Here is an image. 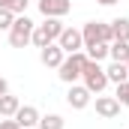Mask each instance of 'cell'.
<instances>
[{"instance_id":"1","label":"cell","mask_w":129,"mask_h":129,"mask_svg":"<svg viewBox=\"0 0 129 129\" xmlns=\"http://www.w3.org/2000/svg\"><path fill=\"white\" fill-rule=\"evenodd\" d=\"M87 63V51H72V54H66L63 63L57 66V75H60V81L63 84H75L78 78H81V69Z\"/></svg>"},{"instance_id":"2","label":"cell","mask_w":129,"mask_h":129,"mask_svg":"<svg viewBox=\"0 0 129 129\" xmlns=\"http://www.w3.org/2000/svg\"><path fill=\"white\" fill-rule=\"evenodd\" d=\"M63 33V21L60 18H45L42 24H36L33 27V45L36 48H45V45H51V42H57V36Z\"/></svg>"},{"instance_id":"3","label":"cell","mask_w":129,"mask_h":129,"mask_svg":"<svg viewBox=\"0 0 129 129\" xmlns=\"http://www.w3.org/2000/svg\"><path fill=\"white\" fill-rule=\"evenodd\" d=\"M81 78H84V87L90 90V93H102L105 87H108V75H105V69H102V63H96V60H90L87 57V63H84V69H81Z\"/></svg>"},{"instance_id":"4","label":"cell","mask_w":129,"mask_h":129,"mask_svg":"<svg viewBox=\"0 0 129 129\" xmlns=\"http://www.w3.org/2000/svg\"><path fill=\"white\" fill-rule=\"evenodd\" d=\"M33 24L27 15H15V21H12V27H9V45L12 48H24V45H30L33 39Z\"/></svg>"},{"instance_id":"5","label":"cell","mask_w":129,"mask_h":129,"mask_svg":"<svg viewBox=\"0 0 129 129\" xmlns=\"http://www.w3.org/2000/svg\"><path fill=\"white\" fill-rule=\"evenodd\" d=\"M81 36H84V48H87V45H96V42H105V45L114 42L111 24H105V21H87V24L81 27Z\"/></svg>"},{"instance_id":"6","label":"cell","mask_w":129,"mask_h":129,"mask_svg":"<svg viewBox=\"0 0 129 129\" xmlns=\"http://www.w3.org/2000/svg\"><path fill=\"white\" fill-rule=\"evenodd\" d=\"M90 99H93V93H90L84 84H69V93H66V105H69V108L84 111V108L90 105Z\"/></svg>"},{"instance_id":"7","label":"cell","mask_w":129,"mask_h":129,"mask_svg":"<svg viewBox=\"0 0 129 129\" xmlns=\"http://www.w3.org/2000/svg\"><path fill=\"white\" fill-rule=\"evenodd\" d=\"M57 45L63 48L66 54H72V51H81L84 48V36L78 27H63V33L57 36Z\"/></svg>"},{"instance_id":"8","label":"cell","mask_w":129,"mask_h":129,"mask_svg":"<svg viewBox=\"0 0 129 129\" xmlns=\"http://www.w3.org/2000/svg\"><path fill=\"white\" fill-rule=\"evenodd\" d=\"M72 9V0H39V12L45 18H63Z\"/></svg>"},{"instance_id":"9","label":"cell","mask_w":129,"mask_h":129,"mask_svg":"<svg viewBox=\"0 0 129 129\" xmlns=\"http://www.w3.org/2000/svg\"><path fill=\"white\" fill-rule=\"evenodd\" d=\"M66 51L57 45V42H51V45H45V48H39V60H42V66H48V69H57V66L63 63Z\"/></svg>"},{"instance_id":"10","label":"cell","mask_w":129,"mask_h":129,"mask_svg":"<svg viewBox=\"0 0 129 129\" xmlns=\"http://www.w3.org/2000/svg\"><path fill=\"white\" fill-rule=\"evenodd\" d=\"M39 117H42V114H39V108H36V105H21V108L15 111V117H12V120H15L21 129H30V126H39Z\"/></svg>"},{"instance_id":"11","label":"cell","mask_w":129,"mask_h":129,"mask_svg":"<svg viewBox=\"0 0 129 129\" xmlns=\"http://www.w3.org/2000/svg\"><path fill=\"white\" fill-rule=\"evenodd\" d=\"M120 108H123V105L114 96H96V114L105 117V120H114V117L120 114Z\"/></svg>"},{"instance_id":"12","label":"cell","mask_w":129,"mask_h":129,"mask_svg":"<svg viewBox=\"0 0 129 129\" xmlns=\"http://www.w3.org/2000/svg\"><path fill=\"white\" fill-rule=\"evenodd\" d=\"M105 75H108V84H123V81H129V66L111 60V66L105 69Z\"/></svg>"},{"instance_id":"13","label":"cell","mask_w":129,"mask_h":129,"mask_svg":"<svg viewBox=\"0 0 129 129\" xmlns=\"http://www.w3.org/2000/svg\"><path fill=\"white\" fill-rule=\"evenodd\" d=\"M108 57L117 60V63H126L129 60V42L126 39H114V42L108 45Z\"/></svg>"},{"instance_id":"14","label":"cell","mask_w":129,"mask_h":129,"mask_svg":"<svg viewBox=\"0 0 129 129\" xmlns=\"http://www.w3.org/2000/svg\"><path fill=\"white\" fill-rule=\"evenodd\" d=\"M18 108H21L18 96H12V93H3V96H0V117H15Z\"/></svg>"},{"instance_id":"15","label":"cell","mask_w":129,"mask_h":129,"mask_svg":"<svg viewBox=\"0 0 129 129\" xmlns=\"http://www.w3.org/2000/svg\"><path fill=\"white\" fill-rule=\"evenodd\" d=\"M111 33H114V39H126L129 42V18H114L111 21Z\"/></svg>"},{"instance_id":"16","label":"cell","mask_w":129,"mask_h":129,"mask_svg":"<svg viewBox=\"0 0 129 129\" xmlns=\"http://www.w3.org/2000/svg\"><path fill=\"white\" fill-rule=\"evenodd\" d=\"M66 120L60 114H45V117H39V129H63Z\"/></svg>"},{"instance_id":"17","label":"cell","mask_w":129,"mask_h":129,"mask_svg":"<svg viewBox=\"0 0 129 129\" xmlns=\"http://www.w3.org/2000/svg\"><path fill=\"white\" fill-rule=\"evenodd\" d=\"M87 57H90V60H96V63H102V60L108 57V45H105V42H96V45H87Z\"/></svg>"},{"instance_id":"18","label":"cell","mask_w":129,"mask_h":129,"mask_svg":"<svg viewBox=\"0 0 129 129\" xmlns=\"http://www.w3.org/2000/svg\"><path fill=\"white\" fill-rule=\"evenodd\" d=\"M114 99L123 105V108H129V81H123V84H117V93H114Z\"/></svg>"},{"instance_id":"19","label":"cell","mask_w":129,"mask_h":129,"mask_svg":"<svg viewBox=\"0 0 129 129\" xmlns=\"http://www.w3.org/2000/svg\"><path fill=\"white\" fill-rule=\"evenodd\" d=\"M27 3H30V0H9V6H6V9H9V12H15V15H27Z\"/></svg>"},{"instance_id":"20","label":"cell","mask_w":129,"mask_h":129,"mask_svg":"<svg viewBox=\"0 0 129 129\" xmlns=\"http://www.w3.org/2000/svg\"><path fill=\"white\" fill-rule=\"evenodd\" d=\"M12 21H15V12L0 9V30H9V27H12Z\"/></svg>"},{"instance_id":"21","label":"cell","mask_w":129,"mask_h":129,"mask_svg":"<svg viewBox=\"0 0 129 129\" xmlns=\"http://www.w3.org/2000/svg\"><path fill=\"white\" fill-rule=\"evenodd\" d=\"M0 129H21V126H18L12 117H3V120H0Z\"/></svg>"},{"instance_id":"22","label":"cell","mask_w":129,"mask_h":129,"mask_svg":"<svg viewBox=\"0 0 129 129\" xmlns=\"http://www.w3.org/2000/svg\"><path fill=\"white\" fill-rule=\"evenodd\" d=\"M3 93H9V81H6V78L0 75V96H3Z\"/></svg>"},{"instance_id":"23","label":"cell","mask_w":129,"mask_h":129,"mask_svg":"<svg viewBox=\"0 0 129 129\" xmlns=\"http://www.w3.org/2000/svg\"><path fill=\"white\" fill-rule=\"evenodd\" d=\"M96 3H102V6H114L117 0H96Z\"/></svg>"},{"instance_id":"24","label":"cell","mask_w":129,"mask_h":129,"mask_svg":"<svg viewBox=\"0 0 129 129\" xmlns=\"http://www.w3.org/2000/svg\"><path fill=\"white\" fill-rule=\"evenodd\" d=\"M6 6H9V0H0V9H6Z\"/></svg>"},{"instance_id":"25","label":"cell","mask_w":129,"mask_h":129,"mask_svg":"<svg viewBox=\"0 0 129 129\" xmlns=\"http://www.w3.org/2000/svg\"><path fill=\"white\" fill-rule=\"evenodd\" d=\"M30 129H39V126H30Z\"/></svg>"}]
</instances>
